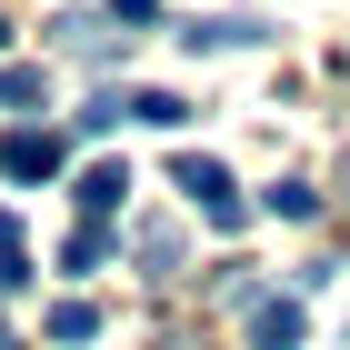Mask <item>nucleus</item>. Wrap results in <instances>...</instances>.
I'll return each instance as SVG.
<instances>
[{
	"label": "nucleus",
	"instance_id": "1",
	"mask_svg": "<svg viewBox=\"0 0 350 350\" xmlns=\"http://www.w3.org/2000/svg\"><path fill=\"white\" fill-rule=\"evenodd\" d=\"M170 190H190V200H200L220 230L241 220V190H230V170H220V161H200V150H180V161H170Z\"/></svg>",
	"mask_w": 350,
	"mask_h": 350
},
{
	"label": "nucleus",
	"instance_id": "10",
	"mask_svg": "<svg viewBox=\"0 0 350 350\" xmlns=\"http://www.w3.org/2000/svg\"><path fill=\"white\" fill-rule=\"evenodd\" d=\"M270 211H280V220H321V190H310V180H280V190H270Z\"/></svg>",
	"mask_w": 350,
	"mask_h": 350
},
{
	"label": "nucleus",
	"instance_id": "16",
	"mask_svg": "<svg viewBox=\"0 0 350 350\" xmlns=\"http://www.w3.org/2000/svg\"><path fill=\"white\" fill-rule=\"evenodd\" d=\"M0 350H10V340H0Z\"/></svg>",
	"mask_w": 350,
	"mask_h": 350
},
{
	"label": "nucleus",
	"instance_id": "12",
	"mask_svg": "<svg viewBox=\"0 0 350 350\" xmlns=\"http://www.w3.org/2000/svg\"><path fill=\"white\" fill-rule=\"evenodd\" d=\"M0 110H40V70H0Z\"/></svg>",
	"mask_w": 350,
	"mask_h": 350
},
{
	"label": "nucleus",
	"instance_id": "3",
	"mask_svg": "<svg viewBox=\"0 0 350 350\" xmlns=\"http://www.w3.org/2000/svg\"><path fill=\"white\" fill-rule=\"evenodd\" d=\"M51 170H60L51 131H0V180H51Z\"/></svg>",
	"mask_w": 350,
	"mask_h": 350
},
{
	"label": "nucleus",
	"instance_id": "5",
	"mask_svg": "<svg viewBox=\"0 0 350 350\" xmlns=\"http://www.w3.org/2000/svg\"><path fill=\"white\" fill-rule=\"evenodd\" d=\"M120 120H140V131H180L190 100H180V90H120Z\"/></svg>",
	"mask_w": 350,
	"mask_h": 350
},
{
	"label": "nucleus",
	"instance_id": "9",
	"mask_svg": "<svg viewBox=\"0 0 350 350\" xmlns=\"http://www.w3.org/2000/svg\"><path fill=\"white\" fill-rule=\"evenodd\" d=\"M30 280H40V270H30V250H21V230L0 220V291H30Z\"/></svg>",
	"mask_w": 350,
	"mask_h": 350
},
{
	"label": "nucleus",
	"instance_id": "4",
	"mask_svg": "<svg viewBox=\"0 0 350 350\" xmlns=\"http://www.w3.org/2000/svg\"><path fill=\"white\" fill-rule=\"evenodd\" d=\"M120 200H131V170H120V161H90L81 170V220H110Z\"/></svg>",
	"mask_w": 350,
	"mask_h": 350
},
{
	"label": "nucleus",
	"instance_id": "13",
	"mask_svg": "<svg viewBox=\"0 0 350 350\" xmlns=\"http://www.w3.org/2000/svg\"><path fill=\"white\" fill-rule=\"evenodd\" d=\"M81 131H120V90H90V100H81Z\"/></svg>",
	"mask_w": 350,
	"mask_h": 350
},
{
	"label": "nucleus",
	"instance_id": "6",
	"mask_svg": "<svg viewBox=\"0 0 350 350\" xmlns=\"http://www.w3.org/2000/svg\"><path fill=\"white\" fill-rule=\"evenodd\" d=\"M110 260V220H70V241H60V270L81 280V270H100Z\"/></svg>",
	"mask_w": 350,
	"mask_h": 350
},
{
	"label": "nucleus",
	"instance_id": "11",
	"mask_svg": "<svg viewBox=\"0 0 350 350\" xmlns=\"http://www.w3.org/2000/svg\"><path fill=\"white\" fill-rule=\"evenodd\" d=\"M140 260H150V280H170L180 270V230H140Z\"/></svg>",
	"mask_w": 350,
	"mask_h": 350
},
{
	"label": "nucleus",
	"instance_id": "8",
	"mask_svg": "<svg viewBox=\"0 0 350 350\" xmlns=\"http://www.w3.org/2000/svg\"><path fill=\"white\" fill-rule=\"evenodd\" d=\"M90 330H100V310H90V300H60V310H51V340H60V350H81Z\"/></svg>",
	"mask_w": 350,
	"mask_h": 350
},
{
	"label": "nucleus",
	"instance_id": "14",
	"mask_svg": "<svg viewBox=\"0 0 350 350\" xmlns=\"http://www.w3.org/2000/svg\"><path fill=\"white\" fill-rule=\"evenodd\" d=\"M110 21H120V30H150V21H161V0H110Z\"/></svg>",
	"mask_w": 350,
	"mask_h": 350
},
{
	"label": "nucleus",
	"instance_id": "2",
	"mask_svg": "<svg viewBox=\"0 0 350 350\" xmlns=\"http://www.w3.org/2000/svg\"><path fill=\"white\" fill-rule=\"evenodd\" d=\"M300 300L291 291H250V350H300Z\"/></svg>",
	"mask_w": 350,
	"mask_h": 350
},
{
	"label": "nucleus",
	"instance_id": "15",
	"mask_svg": "<svg viewBox=\"0 0 350 350\" xmlns=\"http://www.w3.org/2000/svg\"><path fill=\"white\" fill-rule=\"evenodd\" d=\"M0 40H10V21H0Z\"/></svg>",
	"mask_w": 350,
	"mask_h": 350
},
{
	"label": "nucleus",
	"instance_id": "7",
	"mask_svg": "<svg viewBox=\"0 0 350 350\" xmlns=\"http://www.w3.org/2000/svg\"><path fill=\"white\" fill-rule=\"evenodd\" d=\"M190 51H230V40H260V21H180Z\"/></svg>",
	"mask_w": 350,
	"mask_h": 350
}]
</instances>
